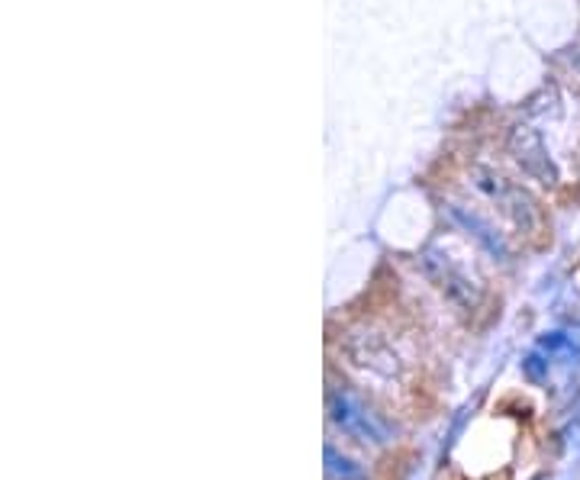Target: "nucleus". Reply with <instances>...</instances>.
Listing matches in <instances>:
<instances>
[{
    "label": "nucleus",
    "mask_w": 580,
    "mask_h": 480,
    "mask_svg": "<svg viewBox=\"0 0 580 480\" xmlns=\"http://www.w3.org/2000/svg\"><path fill=\"white\" fill-rule=\"evenodd\" d=\"M329 419L358 442L384 445L390 439V429L377 419V413H371L365 403L345 394V390H329Z\"/></svg>",
    "instance_id": "obj_1"
},
{
    "label": "nucleus",
    "mask_w": 580,
    "mask_h": 480,
    "mask_svg": "<svg viewBox=\"0 0 580 480\" xmlns=\"http://www.w3.org/2000/svg\"><path fill=\"white\" fill-rule=\"evenodd\" d=\"M510 149L516 155V162L522 165V171L532 174L535 181H542V184H555L558 181V168L548 158V145H545L539 129L516 126L513 136H510Z\"/></svg>",
    "instance_id": "obj_3"
},
{
    "label": "nucleus",
    "mask_w": 580,
    "mask_h": 480,
    "mask_svg": "<svg viewBox=\"0 0 580 480\" xmlns=\"http://www.w3.org/2000/svg\"><path fill=\"white\" fill-rule=\"evenodd\" d=\"M345 355L358 371L377 377V381H394L403 371L394 345L384 336H377V332H355V336L345 342Z\"/></svg>",
    "instance_id": "obj_2"
},
{
    "label": "nucleus",
    "mask_w": 580,
    "mask_h": 480,
    "mask_svg": "<svg viewBox=\"0 0 580 480\" xmlns=\"http://www.w3.org/2000/svg\"><path fill=\"white\" fill-rule=\"evenodd\" d=\"M545 368H548V361H542V358H535V355H532V358L526 361V374L532 377V381H542V371H545Z\"/></svg>",
    "instance_id": "obj_5"
},
{
    "label": "nucleus",
    "mask_w": 580,
    "mask_h": 480,
    "mask_svg": "<svg viewBox=\"0 0 580 480\" xmlns=\"http://www.w3.org/2000/svg\"><path fill=\"white\" fill-rule=\"evenodd\" d=\"M326 471H329L332 480H365V474H361L358 464L348 455L336 452L332 445H326Z\"/></svg>",
    "instance_id": "obj_4"
}]
</instances>
